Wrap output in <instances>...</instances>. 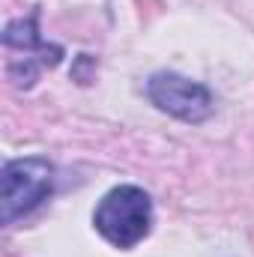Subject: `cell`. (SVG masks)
Returning a JSON list of instances; mask_svg holds the SVG:
<instances>
[{
    "label": "cell",
    "instance_id": "obj_1",
    "mask_svg": "<svg viewBox=\"0 0 254 257\" xmlns=\"http://www.w3.org/2000/svg\"><path fill=\"white\" fill-rule=\"evenodd\" d=\"M93 224L114 248H135L153 227V200L138 186H117L99 200Z\"/></svg>",
    "mask_w": 254,
    "mask_h": 257
},
{
    "label": "cell",
    "instance_id": "obj_2",
    "mask_svg": "<svg viewBox=\"0 0 254 257\" xmlns=\"http://www.w3.org/2000/svg\"><path fill=\"white\" fill-rule=\"evenodd\" d=\"M54 189V165L42 156L12 159L3 165V197H0V218L3 224H15L18 218L30 215Z\"/></svg>",
    "mask_w": 254,
    "mask_h": 257
},
{
    "label": "cell",
    "instance_id": "obj_4",
    "mask_svg": "<svg viewBox=\"0 0 254 257\" xmlns=\"http://www.w3.org/2000/svg\"><path fill=\"white\" fill-rule=\"evenodd\" d=\"M3 42H6L9 48H21V51H39V54H45L51 63H57V60H60V54H63L57 45H45V42L39 39L36 12H33L30 18H18V21L6 24V30H3Z\"/></svg>",
    "mask_w": 254,
    "mask_h": 257
},
{
    "label": "cell",
    "instance_id": "obj_3",
    "mask_svg": "<svg viewBox=\"0 0 254 257\" xmlns=\"http://www.w3.org/2000/svg\"><path fill=\"white\" fill-rule=\"evenodd\" d=\"M147 96L159 111L177 120H186V123H203L215 111L212 93L203 84L191 81L186 75H177V72H156L147 81Z\"/></svg>",
    "mask_w": 254,
    "mask_h": 257
}]
</instances>
